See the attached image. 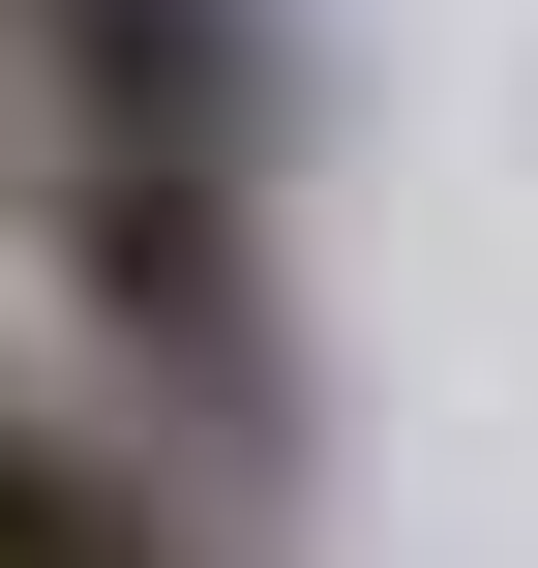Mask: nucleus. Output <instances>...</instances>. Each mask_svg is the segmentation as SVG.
<instances>
[{
  "instance_id": "f03ea898",
  "label": "nucleus",
  "mask_w": 538,
  "mask_h": 568,
  "mask_svg": "<svg viewBox=\"0 0 538 568\" xmlns=\"http://www.w3.org/2000/svg\"><path fill=\"white\" fill-rule=\"evenodd\" d=\"M0 30H30V150H120V180H270L300 120L270 0H0Z\"/></svg>"
},
{
  "instance_id": "f257e3e1",
  "label": "nucleus",
  "mask_w": 538,
  "mask_h": 568,
  "mask_svg": "<svg viewBox=\"0 0 538 568\" xmlns=\"http://www.w3.org/2000/svg\"><path fill=\"white\" fill-rule=\"evenodd\" d=\"M30 240H60V300L120 329V389H150V419H210V449H270V419H300V359H270V180L30 150Z\"/></svg>"
},
{
  "instance_id": "7ed1b4c3",
  "label": "nucleus",
  "mask_w": 538,
  "mask_h": 568,
  "mask_svg": "<svg viewBox=\"0 0 538 568\" xmlns=\"http://www.w3.org/2000/svg\"><path fill=\"white\" fill-rule=\"evenodd\" d=\"M0 568H210V509H180L120 419H30V389H0Z\"/></svg>"
}]
</instances>
